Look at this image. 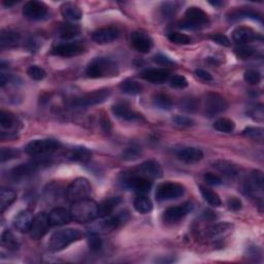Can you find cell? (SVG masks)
I'll list each match as a JSON object with an SVG mask.
<instances>
[{
    "instance_id": "e0dca14e",
    "label": "cell",
    "mask_w": 264,
    "mask_h": 264,
    "mask_svg": "<svg viewBox=\"0 0 264 264\" xmlns=\"http://www.w3.org/2000/svg\"><path fill=\"white\" fill-rule=\"evenodd\" d=\"M233 224H230L228 222L219 223L202 230L201 234H199V236H201L202 239H215L220 236L226 235L227 233H230L231 230H233Z\"/></svg>"
},
{
    "instance_id": "836d02e7",
    "label": "cell",
    "mask_w": 264,
    "mask_h": 264,
    "mask_svg": "<svg viewBox=\"0 0 264 264\" xmlns=\"http://www.w3.org/2000/svg\"><path fill=\"white\" fill-rule=\"evenodd\" d=\"M1 245L2 247L6 248V249H9L11 251H16L20 248L21 243L18 237L16 236L11 230H4L1 234Z\"/></svg>"
},
{
    "instance_id": "f5cc1de1",
    "label": "cell",
    "mask_w": 264,
    "mask_h": 264,
    "mask_svg": "<svg viewBox=\"0 0 264 264\" xmlns=\"http://www.w3.org/2000/svg\"><path fill=\"white\" fill-rule=\"evenodd\" d=\"M180 107L186 111H194L198 109V102L194 98H184L180 103Z\"/></svg>"
},
{
    "instance_id": "7bdbcfd3",
    "label": "cell",
    "mask_w": 264,
    "mask_h": 264,
    "mask_svg": "<svg viewBox=\"0 0 264 264\" xmlns=\"http://www.w3.org/2000/svg\"><path fill=\"white\" fill-rule=\"evenodd\" d=\"M141 155V148L139 146H130L126 148L123 153H122V158L126 161H133V160H137L140 157Z\"/></svg>"
},
{
    "instance_id": "f6af8a7d",
    "label": "cell",
    "mask_w": 264,
    "mask_h": 264,
    "mask_svg": "<svg viewBox=\"0 0 264 264\" xmlns=\"http://www.w3.org/2000/svg\"><path fill=\"white\" fill-rule=\"evenodd\" d=\"M235 55L237 56L238 58L241 59H249L253 56H255L256 54V50L254 49L253 47H250L248 45H244V46H239L237 47L236 49L234 50Z\"/></svg>"
},
{
    "instance_id": "94428289",
    "label": "cell",
    "mask_w": 264,
    "mask_h": 264,
    "mask_svg": "<svg viewBox=\"0 0 264 264\" xmlns=\"http://www.w3.org/2000/svg\"><path fill=\"white\" fill-rule=\"evenodd\" d=\"M195 75L204 82H212L213 81L212 75L209 73V71H206L204 69H196Z\"/></svg>"
},
{
    "instance_id": "ba28073f",
    "label": "cell",
    "mask_w": 264,
    "mask_h": 264,
    "mask_svg": "<svg viewBox=\"0 0 264 264\" xmlns=\"http://www.w3.org/2000/svg\"><path fill=\"white\" fill-rule=\"evenodd\" d=\"M110 96L109 89H100L90 93L84 94L79 97H77L73 101V107L76 108H88L100 105L105 102Z\"/></svg>"
},
{
    "instance_id": "9a60e30c",
    "label": "cell",
    "mask_w": 264,
    "mask_h": 264,
    "mask_svg": "<svg viewBox=\"0 0 264 264\" xmlns=\"http://www.w3.org/2000/svg\"><path fill=\"white\" fill-rule=\"evenodd\" d=\"M111 111L113 114L124 121H140L142 119L141 115H140L137 111H134L130 109V106L126 102H117L111 107Z\"/></svg>"
},
{
    "instance_id": "7a4b0ae2",
    "label": "cell",
    "mask_w": 264,
    "mask_h": 264,
    "mask_svg": "<svg viewBox=\"0 0 264 264\" xmlns=\"http://www.w3.org/2000/svg\"><path fill=\"white\" fill-rule=\"evenodd\" d=\"M86 75L90 78H114L119 75V66L110 58H96L87 66Z\"/></svg>"
},
{
    "instance_id": "db71d44e",
    "label": "cell",
    "mask_w": 264,
    "mask_h": 264,
    "mask_svg": "<svg viewBox=\"0 0 264 264\" xmlns=\"http://www.w3.org/2000/svg\"><path fill=\"white\" fill-rule=\"evenodd\" d=\"M227 206H228L229 210L237 212L239 210H242L243 202L239 198H237L235 196H231L227 199Z\"/></svg>"
},
{
    "instance_id": "7c38bea8",
    "label": "cell",
    "mask_w": 264,
    "mask_h": 264,
    "mask_svg": "<svg viewBox=\"0 0 264 264\" xmlns=\"http://www.w3.org/2000/svg\"><path fill=\"white\" fill-rule=\"evenodd\" d=\"M192 210H193V206L189 202L184 203L182 205L171 206L164 211L162 215V219L164 222L170 224L178 223L185 218Z\"/></svg>"
},
{
    "instance_id": "f546056e",
    "label": "cell",
    "mask_w": 264,
    "mask_h": 264,
    "mask_svg": "<svg viewBox=\"0 0 264 264\" xmlns=\"http://www.w3.org/2000/svg\"><path fill=\"white\" fill-rule=\"evenodd\" d=\"M21 41V36L14 30H2L1 34H0V47L4 49V47H14L18 46Z\"/></svg>"
},
{
    "instance_id": "d4e9b609",
    "label": "cell",
    "mask_w": 264,
    "mask_h": 264,
    "mask_svg": "<svg viewBox=\"0 0 264 264\" xmlns=\"http://www.w3.org/2000/svg\"><path fill=\"white\" fill-rule=\"evenodd\" d=\"M177 157L185 163H196L203 158V153L201 149L194 147H185L177 152Z\"/></svg>"
},
{
    "instance_id": "3957f363",
    "label": "cell",
    "mask_w": 264,
    "mask_h": 264,
    "mask_svg": "<svg viewBox=\"0 0 264 264\" xmlns=\"http://www.w3.org/2000/svg\"><path fill=\"white\" fill-rule=\"evenodd\" d=\"M81 230L75 228L62 229L55 233L49 241V249L53 252H59L65 249L69 245L78 242L82 237Z\"/></svg>"
},
{
    "instance_id": "e575fe53",
    "label": "cell",
    "mask_w": 264,
    "mask_h": 264,
    "mask_svg": "<svg viewBox=\"0 0 264 264\" xmlns=\"http://www.w3.org/2000/svg\"><path fill=\"white\" fill-rule=\"evenodd\" d=\"M134 209L140 214H149L152 210H153V202L151 199L145 195H140L134 201Z\"/></svg>"
},
{
    "instance_id": "d6a6232c",
    "label": "cell",
    "mask_w": 264,
    "mask_h": 264,
    "mask_svg": "<svg viewBox=\"0 0 264 264\" xmlns=\"http://www.w3.org/2000/svg\"><path fill=\"white\" fill-rule=\"evenodd\" d=\"M17 194L12 189L2 188L0 191V212L3 214L15 202Z\"/></svg>"
},
{
    "instance_id": "484cf974",
    "label": "cell",
    "mask_w": 264,
    "mask_h": 264,
    "mask_svg": "<svg viewBox=\"0 0 264 264\" xmlns=\"http://www.w3.org/2000/svg\"><path fill=\"white\" fill-rule=\"evenodd\" d=\"M49 220L52 226H62L68 224L73 218L70 211L64 207H55L49 214Z\"/></svg>"
},
{
    "instance_id": "d6986e66",
    "label": "cell",
    "mask_w": 264,
    "mask_h": 264,
    "mask_svg": "<svg viewBox=\"0 0 264 264\" xmlns=\"http://www.w3.org/2000/svg\"><path fill=\"white\" fill-rule=\"evenodd\" d=\"M119 30L115 27H103L93 32L92 41L98 45L113 43L119 37Z\"/></svg>"
},
{
    "instance_id": "f907efd6",
    "label": "cell",
    "mask_w": 264,
    "mask_h": 264,
    "mask_svg": "<svg viewBox=\"0 0 264 264\" xmlns=\"http://www.w3.org/2000/svg\"><path fill=\"white\" fill-rule=\"evenodd\" d=\"M170 84L175 89H184L188 87V81L185 77L183 76H173L170 78Z\"/></svg>"
},
{
    "instance_id": "9f6ffc18",
    "label": "cell",
    "mask_w": 264,
    "mask_h": 264,
    "mask_svg": "<svg viewBox=\"0 0 264 264\" xmlns=\"http://www.w3.org/2000/svg\"><path fill=\"white\" fill-rule=\"evenodd\" d=\"M173 122L179 125V126H183V127H189L194 124V121L189 117L186 116H177L173 118Z\"/></svg>"
},
{
    "instance_id": "6da1fadb",
    "label": "cell",
    "mask_w": 264,
    "mask_h": 264,
    "mask_svg": "<svg viewBox=\"0 0 264 264\" xmlns=\"http://www.w3.org/2000/svg\"><path fill=\"white\" fill-rule=\"evenodd\" d=\"M71 218L78 223H90L99 217V204L92 199H83L70 207Z\"/></svg>"
},
{
    "instance_id": "6f0895ef",
    "label": "cell",
    "mask_w": 264,
    "mask_h": 264,
    "mask_svg": "<svg viewBox=\"0 0 264 264\" xmlns=\"http://www.w3.org/2000/svg\"><path fill=\"white\" fill-rule=\"evenodd\" d=\"M212 41L216 44H218L220 46H223V47H230L231 46V42L230 39L224 34H215L213 35L212 37Z\"/></svg>"
},
{
    "instance_id": "8992f818",
    "label": "cell",
    "mask_w": 264,
    "mask_h": 264,
    "mask_svg": "<svg viewBox=\"0 0 264 264\" xmlns=\"http://www.w3.org/2000/svg\"><path fill=\"white\" fill-rule=\"evenodd\" d=\"M61 147L59 140L54 139L34 140L28 142L25 147V152L31 156L46 155L57 151Z\"/></svg>"
},
{
    "instance_id": "681fc988",
    "label": "cell",
    "mask_w": 264,
    "mask_h": 264,
    "mask_svg": "<svg viewBox=\"0 0 264 264\" xmlns=\"http://www.w3.org/2000/svg\"><path fill=\"white\" fill-rule=\"evenodd\" d=\"M178 11V6L175 3L172 2H165L161 6V14L164 18L170 19L172 16L175 15Z\"/></svg>"
},
{
    "instance_id": "ab89813d",
    "label": "cell",
    "mask_w": 264,
    "mask_h": 264,
    "mask_svg": "<svg viewBox=\"0 0 264 264\" xmlns=\"http://www.w3.org/2000/svg\"><path fill=\"white\" fill-rule=\"evenodd\" d=\"M214 128L220 132L230 133L235 129V124L233 120L227 118H220L214 122Z\"/></svg>"
},
{
    "instance_id": "30bf717a",
    "label": "cell",
    "mask_w": 264,
    "mask_h": 264,
    "mask_svg": "<svg viewBox=\"0 0 264 264\" xmlns=\"http://www.w3.org/2000/svg\"><path fill=\"white\" fill-rule=\"evenodd\" d=\"M50 225L51 224L49 220V215L44 212L35 215L29 230L31 238L34 239V241H38V239L43 238L47 234Z\"/></svg>"
},
{
    "instance_id": "e7e4bbea",
    "label": "cell",
    "mask_w": 264,
    "mask_h": 264,
    "mask_svg": "<svg viewBox=\"0 0 264 264\" xmlns=\"http://www.w3.org/2000/svg\"><path fill=\"white\" fill-rule=\"evenodd\" d=\"M9 81H10V77L6 76L5 74H1V76H0V85H1L2 88L5 86V84L9 83Z\"/></svg>"
},
{
    "instance_id": "bcb514c9",
    "label": "cell",
    "mask_w": 264,
    "mask_h": 264,
    "mask_svg": "<svg viewBox=\"0 0 264 264\" xmlns=\"http://www.w3.org/2000/svg\"><path fill=\"white\" fill-rule=\"evenodd\" d=\"M245 81L250 85H258L261 82V74L257 69H248L244 75Z\"/></svg>"
},
{
    "instance_id": "be15d7a7",
    "label": "cell",
    "mask_w": 264,
    "mask_h": 264,
    "mask_svg": "<svg viewBox=\"0 0 264 264\" xmlns=\"http://www.w3.org/2000/svg\"><path fill=\"white\" fill-rule=\"evenodd\" d=\"M101 126H102V128H103V129H105L106 131H109L110 130V123H109V119H107V118H102L101 119Z\"/></svg>"
},
{
    "instance_id": "7dc6e473",
    "label": "cell",
    "mask_w": 264,
    "mask_h": 264,
    "mask_svg": "<svg viewBox=\"0 0 264 264\" xmlns=\"http://www.w3.org/2000/svg\"><path fill=\"white\" fill-rule=\"evenodd\" d=\"M27 75L34 81H42L47 76V73L44 68L37 65H32L27 69Z\"/></svg>"
},
{
    "instance_id": "1f68e13d",
    "label": "cell",
    "mask_w": 264,
    "mask_h": 264,
    "mask_svg": "<svg viewBox=\"0 0 264 264\" xmlns=\"http://www.w3.org/2000/svg\"><path fill=\"white\" fill-rule=\"evenodd\" d=\"M18 119L11 111H0V126L2 129L16 130L18 128Z\"/></svg>"
},
{
    "instance_id": "60d3db41",
    "label": "cell",
    "mask_w": 264,
    "mask_h": 264,
    "mask_svg": "<svg viewBox=\"0 0 264 264\" xmlns=\"http://www.w3.org/2000/svg\"><path fill=\"white\" fill-rule=\"evenodd\" d=\"M120 89H121L124 93L129 95H137L141 92V86L134 79H125L120 85Z\"/></svg>"
},
{
    "instance_id": "8d00e7d4",
    "label": "cell",
    "mask_w": 264,
    "mask_h": 264,
    "mask_svg": "<svg viewBox=\"0 0 264 264\" xmlns=\"http://www.w3.org/2000/svg\"><path fill=\"white\" fill-rule=\"evenodd\" d=\"M254 19V20H261L260 15L256 13L251 9H239L231 12L229 15V19L233 21H236L239 19Z\"/></svg>"
},
{
    "instance_id": "277c9868",
    "label": "cell",
    "mask_w": 264,
    "mask_h": 264,
    "mask_svg": "<svg viewBox=\"0 0 264 264\" xmlns=\"http://www.w3.org/2000/svg\"><path fill=\"white\" fill-rule=\"evenodd\" d=\"M207 22L209 17L203 10L197 6H190L185 13V18L180 23V28L195 30L206 25Z\"/></svg>"
},
{
    "instance_id": "03108f58",
    "label": "cell",
    "mask_w": 264,
    "mask_h": 264,
    "mask_svg": "<svg viewBox=\"0 0 264 264\" xmlns=\"http://www.w3.org/2000/svg\"><path fill=\"white\" fill-rule=\"evenodd\" d=\"M210 3H211V4H213V5H215V6H217V5H220V4H222L221 2H216V1H215V2H210Z\"/></svg>"
},
{
    "instance_id": "4fadbf2b",
    "label": "cell",
    "mask_w": 264,
    "mask_h": 264,
    "mask_svg": "<svg viewBox=\"0 0 264 264\" xmlns=\"http://www.w3.org/2000/svg\"><path fill=\"white\" fill-rule=\"evenodd\" d=\"M263 173L260 171H254L245 183V191L248 195L255 197L263 192Z\"/></svg>"
},
{
    "instance_id": "91938a15",
    "label": "cell",
    "mask_w": 264,
    "mask_h": 264,
    "mask_svg": "<svg viewBox=\"0 0 264 264\" xmlns=\"http://www.w3.org/2000/svg\"><path fill=\"white\" fill-rule=\"evenodd\" d=\"M89 246L92 250H99L101 248V239L96 233H92L89 237Z\"/></svg>"
},
{
    "instance_id": "f1b7e54d",
    "label": "cell",
    "mask_w": 264,
    "mask_h": 264,
    "mask_svg": "<svg viewBox=\"0 0 264 264\" xmlns=\"http://www.w3.org/2000/svg\"><path fill=\"white\" fill-rule=\"evenodd\" d=\"M61 14L68 21H78L83 17L82 10L73 2H65L61 5Z\"/></svg>"
},
{
    "instance_id": "44dd1931",
    "label": "cell",
    "mask_w": 264,
    "mask_h": 264,
    "mask_svg": "<svg viewBox=\"0 0 264 264\" xmlns=\"http://www.w3.org/2000/svg\"><path fill=\"white\" fill-rule=\"evenodd\" d=\"M171 73L165 68H149L141 73V78L154 84H162L170 81Z\"/></svg>"
},
{
    "instance_id": "7402d4cb",
    "label": "cell",
    "mask_w": 264,
    "mask_h": 264,
    "mask_svg": "<svg viewBox=\"0 0 264 264\" xmlns=\"http://www.w3.org/2000/svg\"><path fill=\"white\" fill-rule=\"evenodd\" d=\"M139 173L148 179H159L162 177V166L155 160H148L139 166Z\"/></svg>"
},
{
    "instance_id": "b9f144b4",
    "label": "cell",
    "mask_w": 264,
    "mask_h": 264,
    "mask_svg": "<svg viewBox=\"0 0 264 264\" xmlns=\"http://www.w3.org/2000/svg\"><path fill=\"white\" fill-rule=\"evenodd\" d=\"M154 106L160 109L163 110H170L172 108V101L167 95L164 94H158L156 95L153 99Z\"/></svg>"
},
{
    "instance_id": "8fae6325",
    "label": "cell",
    "mask_w": 264,
    "mask_h": 264,
    "mask_svg": "<svg viewBox=\"0 0 264 264\" xmlns=\"http://www.w3.org/2000/svg\"><path fill=\"white\" fill-rule=\"evenodd\" d=\"M22 13L24 17L30 21H39L47 17L49 10H47V6L44 2L31 0L23 6Z\"/></svg>"
},
{
    "instance_id": "ee69618b",
    "label": "cell",
    "mask_w": 264,
    "mask_h": 264,
    "mask_svg": "<svg viewBox=\"0 0 264 264\" xmlns=\"http://www.w3.org/2000/svg\"><path fill=\"white\" fill-rule=\"evenodd\" d=\"M244 135L251 140L262 141L264 138V130L261 127H248L244 130Z\"/></svg>"
},
{
    "instance_id": "2e32d148",
    "label": "cell",
    "mask_w": 264,
    "mask_h": 264,
    "mask_svg": "<svg viewBox=\"0 0 264 264\" xmlns=\"http://www.w3.org/2000/svg\"><path fill=\"white\" fill-rule=\"evenodd\" d=\"M131 45L138 52L147 54L153 47V39L145 32L137 31L131 34Z\"/></svg>"
},
{
    "instance_id": "5b68a950",
    "label": "cell",
    "mask_w": 264,
    "mask_h": 264,
    "mask_svg": "<svg viewBox=\"0 0 264 264\" xmlns=\"http://www.w3.org/2000/svg\"><path fill=\"white\" fill-rule=\"evenodd\" d=\"M92 187L90 182L85 178H78L71 182L66 189V197L69 202H76L90 196Z\"/></svg>"
},
{
    "instance_id": "9c48e42d",
    "label": "cell",
    "mask_w": 264,
    "mask_h": 264,
    "mask_svg": "<svg viewBox=\"0 0 264 264\" xmlns=\"http://www.w3.org/2000/svg\"><path fill=\"white\" fill-rule=\"evenodd\" d=\"M203 108L205 114L209 117H213L225 111L228 109V102L217 93H209L204 97Z\"/></svg>"
},
{
    "instance_id": "4dcf8cb0",
    "label": "cell",
    "mask_w": 264,
    "mask_h": 264,
    "mask_svg": "<svg viewBox=\"0 0 264 264\" xmlns=\"http://www.w3.org/2000/svg\"><path fill=\"white\" fill-rule=\"evenodd\" d=\"M65 157L71 161H76V162H87L89 161L92 157L91 151L88 150L87 148H74L69 150L67 153L65 154Z\"/></svg>"
},
{
    "instance_id": "11a10c76",
    "label": "cell",
    "mask_w": 264,
    "mask_h": 264,
    "mask_svg": "<svg viewBox=\"0 0 264 264\" xmlns=\"http://www.w3.org/2000/svg\"><path fill=\"white\" fill-rule=\"evenodd\" d=\"M206 184H209L211 186H219L222 184V179L218 174H215L213 172H206L203 177Z\"/></svg>"
},
{
    "instance_id": "680465c9",
    "label": "cell",
    "mask_w": 264,
    "mask_h": 264,
    "mask_svg": "<svg viewBox=\"0 0 264 264\" xmlns=\"http://www.w3.org/2000/svg\"><path fill=\"white\" fill-rule=\"evenodd\" d=\"M250 115L253 117L254 120L258 122H262L263 121V117H264V113H263V107L262 105H259L256 108H254L251 111Z\"/></svg>"
},
{
    "instance_id": "ac0fdd59",
    "label": "cell",
    "mask_w": 264,
    "mask_h": 264,
    "mask_svg": "<svg viewBox=\"0 0 264 264\" xmlns=\"http://www.w3.org/2000/svg\"><path fill=\"white\" fill-rule=\"evenodd\" d=\"M257 38L261 39L262 37L257 33V32L250 27L241 26V27H237L233 32V42L239 46L248 45L249 43L256 41Z\"/></svg>"
},
{
    "instance_id": "74e56055",
    "label": "cell",
    "mask_w": 264,
    "mask_h": 264,
    "mask_svg": "<svg viewBox=\"0 0 264 264\" xmlns=\"http://www.w3.org/2000/svg\"><path fill=\"white\" fill-rule=\"evenodd\" d=\"M120 203L119 197L109 198L99 204V217H109L114 212L115 207Z\"/></svg>"
},
{
    "instance_id": "6125c7cd",
    "label": "cell",
    "mask_w": 264,
    "mask_h": 264,
    "mask_svg": "<svg viewBox=\"0 0 264 264\" xmlns=\"http://www.w3.org/2000/svg\"><path fill=\"white\" fill-rule=\"evenodd\" d=\"M153 60L158 64H161V65H171V64H173V62L169 57H166V56L162 54H158L154 56Z\"/></svg>"
},
{
    "instance_id": "d590c367",
    "label": "cell",
    "mask_w": 264,
    "mask_h": 264,
    "mask_svg": "<svg viewBox=\"0 0 264 264\" xmlns=\"http://www.w3.org/2000/svg\"><path fill=\"white\" fill-rule=\"evenodd\" d=\"M79 33H81V28H79V26L71 23L64 24V25L61 26L59 31L60 37L62 39H65V41H70V39L77 37Z\"/></svg>"
},
{
    "instance_id": "52a82bcc",
    "label": "cell",
    "mask_w": 264,
    "mask_h": 264,
    "mask_svg": "<svg viewBox=\"0 0 264 264\" xmlns=\"http://www.w3.org/2000/svg\"><path fill=\"white\" fill-rule=\"evenodd\" d=\"M185 187L182 184L166 182L162 183L157 187L156 190V199L159 202L172 201V199H178L185 194Z\"/></svg>"
},
{
    "instance_id": "603a6c76",
    "label": "cell",
    "mask_w": 264,
    "mask_h": 264,
    "mask_svg": "<svg viewBox=\"0 0 264 264\" xmlns=\"http://www.w3.org/2000/svg\"><path fill=\"white\" fill-rule=\"evenodd\" d=\"M126 183L128 187L131 188L134 191L139 192V193L140 194L148 193V192L151 191L152 186H153V184H152L150 179L143 177V175H140V174H133L132 177L127 179Z\"/></svg>"
},
{
    "instance_id": "83f0119b",
    "label": "cell",
    "mask_w": 264,
    "mask_h": 264,
    "mask_svg": "<svg viewBox=\"0 0 264 264\" xmlns=\"http://www.w3.org/2000/svg\"><path fill=\"white\" fill-rule=\"evenodd\" d=\"M37 163H26L21 164L17 167H15L11 171V177L14 181H21L24 179H27L30 175L33 174L37 169Z\"/></svg>"
},
{
    "instance_id": "f35d334b",
    "label": "cell",
    "mask_w": 264,
    "mask_h": 264,
    "mask_svg": "<svg viewBox=\"0 0 264 264\" xmlns=\"http://www.w3.org/2000/svg\"><path fill=\"white\" fill-rule=\"evenodd\" d=\"M199 189H201L202 195L207 203L211 204L212 206H215V207L221 206V204H222L221 198L219 197V195L217 193H216V192L212 191L211 189L206 188L204 186H202V185L199 186Z\"/></svg>"
},
{
    "instance_id": "ffe728a7",
    "label": "cell",
    "mask_w": 264,
    "mask_h": 264,
    "mask_svg": "<svg viewBox=\"0 0 264 264\" xmlns=\"http://www.w3.org/2000/svg\"><path fill=\"white\" fill-rule=\"evenodd\" d=\"M128 220H129V213L123 211L114 216V217H109L105 222H102L99 225V229L103 233H110V231H114L115 229L124 225Z\"/></svg>"
},
{
    "instance_id": "c3c4849f",
    "label": "cell",
    "mask_w": 264,
    "mask_h": 264,
    "mask_svg": "<svg viewBox=\"0 0 264 264\" xmlns=\"http://www.w3.org/2000/svg\"><path fill=\"white\" fill-rule=\"evenodd\" d=\"M169 39L177 45H188L191 43V38L187 34L180 33V32H171L169 34Z\"/></svg>"
},
{
    "instance_id": "5bb4252c",
    "label": "cell",
    "mask_w": 264,
    "mask_h": 264,
    "mask_svg": "<svg viewBox=\"0 0 264 264\" xmlns=\"http://www.w3.org/2000/svg\"><path fill=\"white\" fill-rule=\"evenodd\" d=\"M85 52L84 47L77 43H64L53 47L52 54L63 58H71L82 55Z\"/></svg>"
},
{
    "instance_id": "4316f807",
    "label": "cell",
    "mask_w": 264,
    "mask_h": 264,
    "mask_svg": "<svg viewBox=\"0 0 264 264\" xmlns=\"http://www.w3.org/2000/svg\"><path fill=\"white\" fill-rule=\"evenodd\" d=\"M33 216L28 210L20 212L14 219V226L19 230L20 233H29L32 221H33Z\"/></svg>"
},
{
    "instance_id": "cb8c5ba5",
    "label": "cell",
    "mask_w": 264,
    "mask_h": 264,
    "mask_svg": "<svg viewBox=\"0 0 264 264\" xmlns=\"http://www.w3.org/2000/svg\"><path fill=\"white\" fill-rule=\"evenodd\" d=\"M213 167L229 179H235L239 175V167L233 162L227 161V160H216L213 162Z\"/></svg>"
},
{
    "instance_id": "816d5d0a",
    "label": "cell",
    "mask_w": 264,
    "mask_h": 264,
    "mask_svg": "<svg viewBox=\"0 0 264 264\" xmlns=\"http://www.w3.org/2000/svg\"><path fill=\"white\" fill-rule=\"evenodd\" d=\"M20 155L19 151L13 149V148H2L1 149V162L4 163L6 161H9V160L18 158Z\"/></svg>"
}]
</instances>
